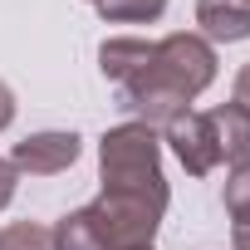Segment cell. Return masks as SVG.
<instances>
[{
	"label": "cell",
	"mask_w": 250,
	"mask_h": 250,
	"mask_svg": "<svg viewBox=\"0 0 250 250\" xmlns=\"http://www.w3.org/2000/svg\"><path fill=\"white\" fill-rule=\"evenodd\" d=\"M103 74L123 88V103L138 108L152 128V123H172L187 108V98H196L216 79V54L196 35H172L162 44L108 40Z\"/></svg>",
	"instance_id": "cell-1"
},
{
	"label": "cell",
	"mask_w": 250,
	"mask_h": 250,
	"mask_svg": "<svg viewBox=\"0 0 250 250\" xmlns=\"http://www.w3.org/2000/svg\"><path fill=\"white\" fill-rule=\"evenodd\" d=\"M98 162H103V191L138 196V201H152L157 211H167V182L157 172V133L147 123L113 128L98 147Z\"/></svg>",
	"instance_id": "cell-2"
},
{
	"label": "cell",
	"mask_w": 250,
	"mask_h": 250,
	"mask_svg": "<svg viewBox=\"0 0 250 250\" xmlns=\"http://www.w3.org/2000/svg\"><path fill=\"white\" fill-rule=\"evenodd\" d=\"M167 143H172V152L182 157V167H187L191 177H206V172L221 162L216 128H211L206 113H177V118L167 123Z\"/></svg>",
	"instance_id": "cell-3"
},
{
	"label": "cell",
	"mask_w": 250,
	"mask_h": 250,
	"mask_svg": "<svg viewBox=\"0 0 250 250\" xmlns=\"http://www.w3.org/2000/svg\"><path fill=\"white\" fill-rule=\"evenodd\" d=\"M74 157H79L74 133H35V138L15 143V167L30 177H54V172L74 167Z\"/></svg>",
	"instance_id": "cell-4"
},
{
	"label": "cell",
	"mask_w": 250,
	"mask_h": 250,
	"mask_svg": "<svg viewBox=\"0 0 250 250\" xmlns=\"http://www.w3.org/2000/svg\"><path fill=\"white\" fill-rule=\"evenodd\" d=\"M206 118H211V128H216L221 157L235 162V167H250V108L226 103V108H216V113H206Z\"/></svg>",
	"instance_id": "cell-5"
},
{
	"label": "cell",
	"mask_w": 250,
	"mask_h": 250,
	"mask_svg": "<svg viewBox=\"0 0 250 250\" xmlns=\"http://www.w3.org/2000/svg\"><path fill=\"white\" fill-rule=\"evenodd\" d=\"M196 25L211 40H245L250 35V0H201Z\"/></svg>",
	"instance_id": "cell-6"
},
{
	"label": "cell",
	"mask_w": 250,
	"mask_h": 250,
	"mask_svg": "<svg viewBox=\"0 0 250 250\" xmlns=\"http://www.w3.org/2000/svg\"><path fill=\"white\" fill-rule=\"evenodd\" d=\"M0 250H54V230L30 226V221L5 226V230H0Z\"/></svg>",
	"instance_id": "cell-7"
},
{
	"label": "cell",
	"mask_w": 250,
	"mask_h": 250,
	"mask_svg": "<svg viewBox=\"0 0 250 250\" xmlns=\"http://www.w3.org/2000/svg\"><path fill=\"white\" fill-rule=\"evenodd\" d=\"M108 20H157L167 10V0H93Z\"/></svg>",
	"instance_id": "cell-8"
},
{
	"label": "cell",
	"mask_w": 250,
	"mask_h": 250,
	"mask_svg": "<svg viewBox=\"0 0 250 250\" xmlns=\"http://www.w3.org/2000/svg\"><path fill=\"white\" fill-rule=\"evenodd\" d=\"M226 211L235 216V226L250 221V167H235V177L226 182Z\"/></svg>",
	"instance_id": "cell-9"
},
{
	"label": "cell",
	"mask_w": 250,
	"mask_h": 250,
	"mask_svg": "<svg viewBox=\"0 0 250 250\" xmlns=\"http://www.w3.org/2000/svg\"><path fill=\"white\" fill-rule=\"evenodd\" d=\"M10 196H15V162L0 157V206H5Z\"/></svg>",
	"instance_id": "cell-10"
},
{
	"label": "cell",
	"mask_w": 250,
	"mask_h": 250,
	"mask_svg": "<svg viewBox=\"0 0 250 250\" xmlns=\"http://www.w3.org/2000/svg\"><path fill=\"white\" fill-rule=\"evenodd\" d=\"M10 118H15V93L0 83V128H10Z\"/></svg>",
	"instance_id": "cell-11"
},
{
	"label": "cell",
	"mask_w": 250,
	"mask_h": 250,
	"mask_svg": "<svg viewBox=\"0 0 250 250\" xmlns=\"http://www.w3.org/2000/svg\"><path fill=\"white\" fill-rule=\"evenodd\" d=\"M235 103L240 108H250V64L240 69V79H235Z\"/></svg>",
	"instance_id": "cell-12"
},
{
	"label": "cell",
	"mask_w": 250,
	"mask_h": 250,
	"mask_svg": "<svg viewBox=\"0 0 250 250\" xmlns=\"http://www.w3.org/2000/svg\"><path fill=\"white\" fill-rule=\"evenodd\" d=\"M235 250H250V221H245V226H235Z\"/></svg>",
	"instance_id": "cell-13"
},
{
	"label": "cell",
	"mask_w": 250,
	"mask_h": 250,
	"mask_svg": "<svg viewBox=\"0 0 250 250\" xmlns=\"http://www.w3.org/2000/svg\"><path fill=\"white\" fill-rule=\"evenodd\" d=\"M143 250H152V245H143Z\"/></svg>",
	"instance_id": "cell-14"
}]
</instances>
